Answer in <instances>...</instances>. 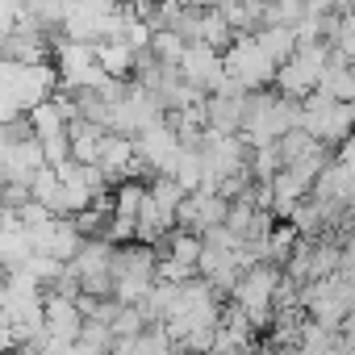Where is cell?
I'll use <instances>...</instances> for the list:
<instances>
[{"label":"cell","instance_id":"cell-9","mask_svg":"<svg viewBox=\"0 0 355 355\" xmlns=\"http://www.w3.org/2000/svg\"><path fill=\"white\" fill-rule=\"evenodd\" d=\"M301 130L313 134L322 146H338L343 138L355 134V101H326L309 92L301 101Z\"/></svg>","mask_w":355,"mask_h":355},{"label":"cell","instance_id":"cell-33","mask_svg":"<svg viewBox=\"0 0 355 355\" xmlns=\"http://www.w3.org/2000/svg\"><path fill=\"white\" fill-rule=\"evenodd\" d=\"M159 5H175V9H201L205 0H159Z\"/></svg>","mask_w":355,"mask_h":355},{"label":"cell","instance_id":"cell-1","mask_svg":"<svg viewBox=\"0 0 355 355\" xmlns=\"http://www.w3.org/2000/svg\"><path fill=\"white\" fill-rule=\"evenodd\" d=\"M297 125H301V101H288L280 92H247V109H243V125H239V138L247 146L280 142Z\"/></svg>","mask_w":355,"mask_h":355},{"label":"cell","instance_id":"cell-11","mask_svg":"<svg viewBox=\"0 0 355 355\" xmlns=\"http://www.w3.org/2000/svg\"><path fill=\"white\" fill-rule=\"evenodd\" d=\"M175 76H180L184 84H193V88H201L205 96L218 92L222 80H226V71H222V51H214V46H205V42H189L184 55H180V63H175Z\"/></svg>","mask_w":355,"mask_h":355},{"label":"cell","instance_id":"cell-35","mask_svg":"<svg viewBox=\"0 0 355 355\" xmlns=\"http://www.w3.org/2000/svg\"><path fill=\"white\" fill-rule=\"evenodd\" d=\"M205 355H218V351H205Z\"/></svg>","mask_w":355,"mask_h":355},{"label":"cell","instance_id":"cell-31","mask_svg":"<svg viewBox=\"0 0 355 355\" xmlns=\"http://www.w3.org/2000/svg\"><path fill=\"white\" fill-rule=\"evenodd\" d=\"M109 355H138V347H134V338H117L109 347Z\"/></svg>","mask_w":355,"mask_h":355},{"label":"cell","instance_id":"cell-17","mask_svg":"<svg viewBox=\"0 0 355 355\" xmlns=\"http://www.w3.org/2000/svg\"><path fill=\"white\" fill-rule=\"evenodd\" d=\"M134 59H138V51H130V46L117 42V38L96 42V63L105 67L109 80H130V76H134Z\"/></svg>","mask_w":355,"mask_h":355},{"label":"cell","instance_id":"cell-8","mask_svg":"<svg viewBox=\"0 0 355 355\" xmlns=\"http://www.w3.org/2000/svg\"><path fill=\"white\" fill-rule=\"evenodd\" d=\"M55 71H59V88L63 92H96L109 84L105 67L96 63V46L92 42H76V38H59L55 42Z\"/></svg>","mask_w":355,"mask_h":355},{"label":"cell","instance_id":"cell-20","mask_svg":"<svg viewBox=\"0 0 355 355\" xmlns=\"http://www.w3.org/2000/svg\"><path fill=\"white\" fill-rule=\"evenodd\" d=\"M109 201H113V214H117V218L138 222V209H142V201H146V184H142V180H121V184H113Z\"/></svg>","mask_w":355,"mask_h":355},{"label":"cell","instance_id":"cell-24","mask_svg":"<svg viewBox=\"0 0 355 355\" xmlns=\"http://www.w3.org/2000/svg\"><path fill=\"white\" fill-rule=\"evenodd\" d=\"M146 326H150V322H146V313H142L138 305H117V313H113V322H109L113 338H138Z\"/></svg>","mask_w":355,"mask_h":355},{"label":"cell","instance_id":"cell-32","mask_svg":"<svg viewBox=\"0 0 355 355\" xmlns=\"http://www.w3.org/2000/svg\"><path fill=\"white\" fill-rule=\"evenodd\" d=\"M63 355H109V351H101V347H88V343H71Z\"/></svg>","mask_w":355,"mask_h":355},{"label":"cell","instance_id":"cell-4","mask_svg":"<svg viewBox=\"0 0 355 355\" xmlns=\"http://www.w3.org/2000/svg\"><path fill=\"white\" fill-rule=\"evenodd\" d=\"M280 268L276 263H251V268H243V276L234 280V288H230V301L251 318V326L255 330H268L272 326V301H276V288H280Z\"/></svg>","mask_w":355,"mask_h":355},{"label":"cell","instance_id":"cell-22","mask_svg":"<svg viewBox=\"0 0 355 355\" xmlns=\"http://www.w3.org/2000/svg\"><path fill=\"white\" fill-rule=\"evenodd\" d=\"M297 230L288 226V222H280V226H272V234H268V247H263V259L268 263H276V268H284L288 263V255L297 251Z\"/></svg>","mask_w":355,"mask_h":355},{"label":"cell","instance_id":"cell-21","mask_svg":"<svg viewBox=\"0 0 355 355\" xmlns=\"http://www.w3.org/2000/svg\"><path fill=\"white\" fill-rule=\"evenodd\" d=\"M255 38H259V46L276 59V67L297 51V34H293L288 26H259V30H255Z\"/></svg>","mask_w":355,"mask_h":355},{"label":"cell","instance_id":"cell-7","mask_svg":"<svg viewBox=\"0 0 355 355\" xmlns=\"http://www.w3.org/2000/svg\"><path fill=\"white\" fill-rule=\"evenodd\" d=\"M155 251L146 247V243H121V247H113V301H121V305H138L146 293H150V284H155Z\"/></svg>","mask_w":355,"mask_h":355},{"label":"cell","instance_id":"cell-23","mask_svg":"<svg viewBox=\"0 0 355 355\" xmlns=\"http://www.w3.org/2000/svg\"><path fill=\"white\" fill-rule=\"evenodd\" d=\"M184 46H189V42H184L180 34H175V30H155L146 51H150L163 67H175V63H180V55H184Z\"/></svg>","mask_w":355,"mask_h":355},{"label":"cell","instance_id":"cell-10","mask_svg":"<svg viewBox=\"0 0 355 355\" xmlns=\"http://www.w3.org/2000/svg\"><path fill=\"white\" fill-rule=\"evenodd\" d=\"M67 272L76 276L80 293H88V297H113V243L84 239V247L76 251V259L67 263Z\"/></svg>","mask_w":355,"mask_h":355},{"label":"cell","instance_id":"cell-2","mask_svg":"<svg viewBox=\"0 0 355 355\" xmlns=\"http://www.w3.org/2000/svg\"><path fill=\"white\" fill-rule=\"evenodd\" d=\"M125 13H130L125 0H71V9L59 21V30H63V38H76V42H92L96 46V42L117 38Z\"/></svg>","mask_w":355,"mask_h":355},{"label":"cell","instance_id":"cell-26","mask_svg":"<svg viewBox=\"0 0 355 355\" xmlns=\"http://www.w3.org/2000/svg\"><path fill=\"white\" fill-rule=\"evenodd\" d=\"M134 347H138V355H180V347L167 338L163 326H146V330L134 338Z\"/></svg>","mask_w":355,"mask_h":355},{"label":"cell","instance_id":"cell-3","mask_svg":"<svg viewBox=\"0 0 355 355\" xmlns=\"http://www.w3.org/2000/svg\"><path fill=\"white\" fill-rule=\"evenodd\" d=\"M0 92L21 113H30L34 105L51 101L59 92V71H55V63H17V59L0 55Z\"/></svg>","mask_w":355,"mask_h":355},{"label":"cell","instance_id":"cell-30","mask_svg":"<svg viewBox=\"0 0 355 355\" xmlns=\"http://www.w3.org/2000/svg\"><path fill=\"white\" fill-rule=\"evenodd\" d=\"M21 117H26V113H21L5 92H0V125H13V121H21Z\"/></svg>","mask_w":355,"mask_h":355},{"label":"cell","instance_id":"cell-5","mask_svg":"<svg viewBox=\"0 0 355 355\" xmlns=\"http://www.w3.org/2000/svg\"><path fill=\"white\" fill-rule=\"evenodd\" d=\"M222 71L230 84H239L243 92H263L276 80V59L259 46L255 34H239L226 51H222Z\"/></svg>","mask_w":355,"mask_h":355},{"label":"cell","instance_id":"cell-6","mask_svg":"<svg viewBox=\"0 0 355 355\" xmlns=\"http://www.w3.org/2000/svg\"><path fill=\"white\" fill-rule=\"evenodd\" d=\"M330 63V42H297V51L276 67V92L288 101H305L309 92H318V80Z\"/></svg>","mask_w":355,"mask_h":355},{"label":"cell","instance_id":"cell-15","mask_svg":"<svg viewBox=\"0 0 355 355\" xmlns=\"http://www.w3.org/2000/svg\"><path fill=\"white\" fill-rule=\"evenodd\" d=\"M226 205H230V201H222L218 193L197 189V193H189V197L180 201V209H175V226H180V230H193V234H205V230H214V226L226 222Z\"/></svg>","mask_w":355,"mask_h":355},{"label":"cell","instance_id":"cell-19","mask_svg":"<svg viewBox=\"0 0 355 355\" xmlns=\"http://www.w3.org/2000/svg\"><path fill=\"white\" fill-rule=\"evenodd\" d=\"M163 247H167V259H175V263H189V268H197L201 263V234H193V230H180L175 226L167 239H163Z\"/></svg>","mask_w":355,"mask_h":355},{"label":"cell","instance_id":"cell-14","mask_svg":"<svg viewBox=\"0 0 355 355\" xmlns=\"http://www.w3.org/2000/svg\"><path fill=\"white\" fill-rule=\"evenodd\" d=\"M134 150H138V159H142L146 171L167 175L171 163H175V155H180V134H175V130L167 125V117H163V121L146 125L142 134H134Z\"/></svg>","mask_w":355,"mask_h":355},{"label":"cell","instance_id":"cell-13","mask_svg":"<svg viewBox=\"0 0 355 355\" xmlns=\"http://www.w3.org/2000/svg\"><path fill=\"white\" fill-rule=\"evenodd\" d=\"M80 330H84V313H80L76 297L46 293L42 297V334L59 347H71V343H80Z\"/></svg>","mask_w":355,"mask_h":355},{"label":"cell","instance_id":"cell-28","mask_svg":"<svg viewBox=\"0 0 355 355\" xmlns=\"http://www.w3.org/2000/svg\"><path fill=\"white\" fill-rule=\"evenodd\" d=\"M301 9L309 17H334L338 13V0H301Z\"/></svg>","mask_w":355,"mask_h":355},{"label":"cell","instance_id":"cell-34","mask_svg":"<svg viewBox=\"0 0 355 355\" xmlns=\"http://www.w3.org/2000/svg\"><path fill=\"white\" fill-rule=\"evenodd\" d=\"M205 5H218V9H226V5H234V0H205Z\"/></svg>","mask_w":355,"mask_h":355},{"label":"cell","instance_id":"cell-27","mask_svg":"<svg viewBox=\"0 0 355 355\" xmlns=\"http://www.w3.org/2000/svg\"><path fill=\"white\" fill-rule=\"evenodd\" d=\"M17 21H21V9L13 0H0V46H5V38L17 30Z\"/></svg>","mask_w":355,"mask_h":355},{"label":"cell","instance_id":"cell-16","mask_svg":"<svg viewBox=\"0 0 355 355\" xmlns=\"http://www.w3.org/2000/svg\"><path fill=\"white\" fill-rule=\"evenodd\" d=\"M318 96L326 101H355V59H343L330 51V63L318 80Z\"/></svg>","mask_w":355,"mask_h":355},{"label":"cell","instance_id":"cell-25","mask_svg":"<svg viewBox=\"0 0 355 355\" xmlns=\"http://www.w3.org/2000/svg\"><path fill=\"white\" fill-rule=\"evenodd\" d=\"M276 146H280V159H284V167H288V163H297V159H305L309 150H318L322 142H318L313 134H305V130L297 125V130H288V134H284V138H280Z\"/></svg>","mask_w":355,"mask_h":355},{"label":"cell","instance_id":"cell-18","mask_svg":"<svg viewBox=\"0 0 355 355\" xmlns=\"http://www.w3.org/2000/svg\"><path fill=\"white\" fill-rule=\"evenodd\" d=\"M171 180L180 184L184 193H197L201 184H205V163H201V150H193V146H180V155H175V163H171Z\"/></svg>","mask_w":355,"mask_h":355},{"label":"cell","instance_id":"cell-12","mask_svg":"<svg viewBox=\"0 0 355 355\" xmlns=\"http://www.w3.org/2000/svg\"><path fill=\"white\" fill-rule=\"evenodd\" d=\"M30 239H34V251L38 255H51V259H59V263H71L76 259V251L84 247V234H80V226H76V218H46V222H38L34 230H30Z\"/></svg>","mask_w":355,"mask_h":355},{"label":"cell","instance_id":"cell-29","mask_svg":"<svg viewBox=\"0 0 355 355\" xmlns=\"http://www.w3.org/2000/svg\"><path fill=\"white\" fill-rule=\"evenodd\" d=\"M334 159H338V163H343V167H347V171L355 175V134L338 142V155H334Z\"/></svg>","mask_w":355,"mask_h":355}]
</instances>
